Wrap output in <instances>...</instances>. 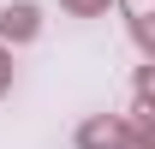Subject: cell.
<instances>
[{
    "mask_svg": "<svg viewBox=\"0 0 155 149\" xmlns=\"http://www.w3.org/2000/svg\"><path fill=\"white\" fill-rule=\"evenodd\" d=\"M72 18H107V6H119V0H60Z\"/></svg>",
    "mask_w": 155,
    "mask_h": 149,
    "instance_id": "cell-5",
    "label": "cell"
},
{
    "mask_svg": "<svg viewBox=\"0 0 155 149\" xmlns=\"http://www.w3.org/2000/svg\"><path fill=\"white\" fill-rule=\"evenodd\" d=\"M131 90H137V113H155V60H149V66H137Z\"/></svg>",
    "mask_w": 155,
    "mask_h": 149,
    "instance_id": "cell-3",
    "label": "cell"
},
{
    "mask_svg": "<svg viewBox=\"0 0 155 149\" xmlns=\"http://www.w3.org/2000/svg\"><path fill=\"white\" fill-rule=\"evenodd\" d=\"M78 149H137V125L119 113H90L78 125Z\"/></svg>",
    "mask_w": 155,
    "mask_h": 149,
    "instance_id": "cell-1",
    "label": "cell"
},
{
    "mask_svg": "<svg viewBox=\"0 0 155 149\" xmlns=\"http://www.w3.org/2000/svg\"><path fill=\"white\" fill-rule=\"evenodd\" d=\"M12 90V48H6V42H0V95Z\"/></svg>",
    "mask_w": 155,
    "mask_h": 149,
    "instance_id": "cell-7",
    "label": "cell"
},
{
    "mask_svg": "<svg viewBox=\"0 0 155 149\" xmlns=\"http://www.w3.org/2000/svg\"><path fill=\"white\" fill-rule=\"evenodd\" d=\"M131 42L155 60V12H131Z\"/></svg>",
    "mask_w": 155,
    "mask_h": 149,
    "instance_id": "cell-4",
    "label": "cell"
},
{
    "mask_svg": "<svg viewBox=\"0 0 155 149\" xmlns=\"http://www.w3.org/2000/svg\"><path fill=\"white\" fill-rule=\"evenodd\" d=\"M137 149H155V113L137 119Z\"/></svg>",
    "mask_w": 155,
    "mask_h": 149,
    "instance_id": "cell-6",
    "label": "cell"
},
{
    "mask_svg": "<svg viewBox=\"0 0 155 149\" xmlns=\"http://www.w3.org/2000/svg\"><path fill=\"white\" fill-rule=\"evenodd\" d=\"M42 36V6L36 0H6L0 6V42L6 48H24V42Z\"/></svg>",
    "mask_w": 155,
    "mask_h": 149,
    "instance_id": "cell-2",
    "label": "cell"
}]
</instances>
